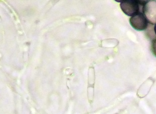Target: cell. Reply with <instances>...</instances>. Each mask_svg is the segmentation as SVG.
<instances>
[{
	"label": "cell",
	"mask_w": 156,
	"mask_h": 114,
	"mask_svg": "<svg viewBox=\"0 0 156 114\" xmlns=\"http://www.w3.org/2000/svg\"><path fill=\"white\" fill-rule=\"evenodd\" d=\"M147 1L124 0L120 1V7L123 12L128 16L143 12V8Z\"/></svg>",
	"instance_id": "obj_1"
},
{
	"label": "cell",
	"mask_w": 156,
	"mask_h": 114,
	"mask_svg": "<svg viewBox=\"0 0 156 114\" xmlns=\"http://www.w3.org/2000/svg\"><path fill=\"white\" fill-rule=\"evenodd\" d=\"M143 13L147 19L149 24H156V1H147L143 8Z\"/></svg>",
	"instance_id": "obj_2"
},
{
	"label": "cell",
	"mask_w": 156,
	"mask_h": 114,
	"mask_svg": "<svg viewBox=\"0 0 156 114\" xmlns=\"http://www.w3.org/2000/svg\"><path fill=\"white\" fill-rule=\"evenodd\" d=\"M130 25L136 31H145L149 26V22L143 12H140L132 16L129 19Z\"/></svg>",
	"instance_id": "obj_3"
},
{
	"label": "cell",
	"mask_w": 156,
	"mask_h": 114,
	"mask_svg": "<svg viewBox=\"0 0 156 114\" xmlns=\"http://www.w3.org/2000/svg\"><path fill=\"white\" fill-rule=\"evenodd\" d=\"M152 51L154 55L156 57V39L152 41Z\"/></svg>",
	"instance_id": "obj_4"
},
{
	"label": "cell",
	"mask_w": 156,
	"mask_h": 114,
	"mask_svg": "<svg viewBox=\"0 0 156 114\" xmlns=\"http://www.w3.org/2000/svg\"><path fill=\"white\" fill-rule=\"evenodd\" d=\"M154 31H155V35H156V24L155 25L154 27Z\"/></svg>",
	"instance_id": "obj_5"
}]
</instances>
